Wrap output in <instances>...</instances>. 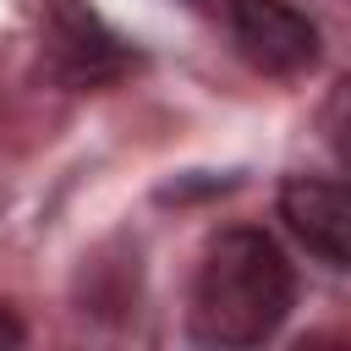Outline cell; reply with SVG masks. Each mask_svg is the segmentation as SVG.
<instances>
[{
  "label": "cell",
  "instance_id": "3957f363",
  "mask_svg": "<svg viewBox=\"0 0 351 351\" xmlns=\"http://www.w3.org/2000/svg\"><path fill=\"white\" fill-rule=\"evenodd\" d=\"M225 16L241 60L258 66L263 77H302L324 55L318 22L291 0H225Z\"/></svg>",
  "mask_w": 351,
  "mask_h": 351
},
{
  "label": "cell",
  "instance_id": "277c9868",
  "mask_svg": "<svg viewBox=\"0 0 351 351\" xmlns=\"http://www.w3.org/2000/svg\"><path fill=\"white\" fill-rule=\"evenodd\" d=\"M280 225L296 247H307L324 269H351V203L335 176H285L280 181Z\"/></svg>",
  "mask_w": 351,
  "mask_h": 351
},
{
  "label": "cell",
  "instance_id": "7a4b0ae2",
  "mask_svg": "<svg viewBox=\"0 0 351 351\" xmlns=\"http://www.w3.org/2000/svg\"><path fill=\"white\" fill-rule=\"evenodd\" d=\"M44 71L60 88H110L137 66V49L88 5V0H44L38 16Z\"/></svg>",
  "mask_w": 351,
  "mask_h": 351
},
{
  "label": "cell",
  "instance_id": "6da1fadb",
  "mask_svg": "<svg viewBox=\"0 0 351 351\" xmlns=\"http://www.w3.org/2000/svg\"><path fill=\"white\" fill-rule=\"evenodd\" d=\"M291 307H296V269L285 247L258 225H230L197 258L186 296V335L219 351L263 346L280 335Z\"/></svg>",
  "mask_w": 351,
  "mask_h": 351
},
{
  "label": "cell",
  "instance_id": "5b68a950",
  "mask_svg": "<svg viewBox=\"0 0 351 351\" xmlns=\"http://www.w3.org/2000/svg\"><path fill=\"white\" fill-rule=\"evenodd\" d=\"M0 340H5V346H16V340H22V324H11L5 313H0Z\"/></svg>",
  "mask_w": 351,
  "mask_h": 351
}]
</instances>
